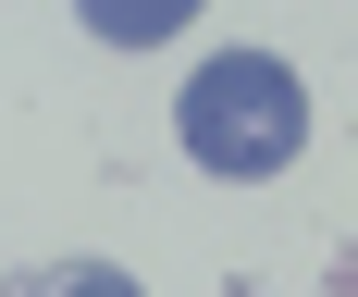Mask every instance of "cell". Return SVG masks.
<instances>
[{"instance_id":"cell-2","label":"cell","mask_w":358,"mask_h":297,"mask_svg":"<svg viewBox=\"0 0 358 297\" xmlns=\"http://www.w3.org/2000/svg\"><path fill=\"white\" fill-rule=\"evenodd\" d=\"M87 13V37H111V50H161V37L198 25V0H74Z\"/></svg>"},{"instance_id":"cell-1","label":"cell","mask_w":358,"mask_h":297,"mask_svg":"<svg viewBox=\"0 0 358 297\" xmlns=\"http://www.w3.org/2000/svg\"><path fill=\"white\" fill-rule=\"evenodd\" d=\"M173 137L198 148V174L259 186V174H285L296 148H309V87H296L272 50H222V62H198V74H185Z\"/></svg>"},{"instance_id":"cell-3","label":"cell","mask_w":358,"mask_h":297,"mask_svg":"<svg viewBox=\"0 0 358 297\" xmlns=\"http://www.w3.org/2000/svg\"><path fill=\"white\" fill-rule=\"evenodd\" d=\"M37 297H136V272H62V285H37Z\"/></svg>"}]
</instances>
